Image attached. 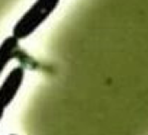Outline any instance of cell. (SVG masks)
<instances>
[{"instance_id": "5b68a950", "label": "cell", "mask_w": 148, "mask_h": 135, "mask_svg": "<svg viewBox=\"0 0 148 135\" xmlns=\"http://www.w3.org/2000/svg\"><path fill=\"white\" fill-rule=\"evenodd\" d=\"M12 135H15V134H12Z\"/></svg>"}, {"instance_id": "6da1fadb", "label": "cell", "mask_w": 148, "mask_h": 135, "mask_svg": "<svg viewBox=\"0 0 148 135\" xmlns=\"http://www.w3.org/2000/svg\"><path fill=\"white\" fill-rule=\"evenodd\" d=\"M58 5H60V0H35L32 6L15 23L12 35L18 41L29 38L54 13Z\"/></svg>"}, {"instance_id": "7a4b0ae2", "label": "cell", "mask_w": 148, "mask_h": 135, "mask_svg": "<svg viewBox=\"0 0 148 135\" xmlns=\"http://www.w3.org/2000/svg\"><path fill=\"white\" fill-rule=\"evenodd\" d=\"M23 79H25V71L22 67H15L9 71V74L0 86V108L8 109L12 105V102L15 100L23 84Z\"/></svg>"}, {"instance_id": "277c9868", "label": "cell", "mask_w": 148, "mask_h": 135, "mask_svg": "<svg viewBox=\"0 0 148 135\" xmlns=\"http://www.w3.org/2000/svg\"><path fill=\"white\" fill-rule=\"evenodd\" d=\"M5 112H6V109H3V108H0V121L3 119V115H5Z\"/></svg>"}, {"instance_id": "3957f363", "label": "cell", "mask_w": 148, "mask_h": 135, "mask_svg": "<svg viewBox=\"0 0 148 135\" xmlns=\"http://www.w3.org/2000/svg\"><path fill=\"white\" fill-rule=\"evenodd\" d=\"M19 48V41L10 35L3 39V42L0 44V76L5 71V69L9 65V62L13 60Z\"/></svg>"}]
</instances>
